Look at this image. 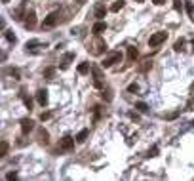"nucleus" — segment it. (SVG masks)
Wrapping results in <instances>:
<instances>
[{"label": "nucleus", "mask_w": 194, "mask_h": 181, "mask_svg": "<svg viewBox=\"0 0 194 181\" xmlns=\"http://www.w3.org/2000/svg\"><path fill=\"white\" fill-rule=\"evenodd\" d=\"M74 139L71 137V135H65V137L59 141V145H57V153H71V151H74Z\"/></svg>", "instance_id": "nucleus-1"}, {"label": "nucleus", "mask_w": 194, "mask_h": 181, "mask_svg": "<svg viewBox=\"0 0 194 181\" xmlns=\"http://www.w3.org/2000/svg\"><path fill=\"white\" fill-rule=\"evenodd\" d=\"M122 59V53L120 52H110L105 59H103V63H101V67H105V69H109V67H112L114 63H118Z\"/></svg>", "instance_id": "nucleus-2"}, {"label": "nucleus", "mask_w": 194, "mask_h": 181, "mask_svg": "<svg viewBox=\"0 0 194 181\" xmlns=\"http://www.w3.org/2000/svg\"><path fill=\"white\" fill-rule=\"evenodd\" d=\"M166 38H167V32H164V31L154 32V35L148 38V46H151V48H156V46H160L162 42H166Z\"/></svg>", "instance_id": "nucleus-3"}, {"label": "nucleus", "mask_w": 194, "mask_h": 181, "mask_svg": "<svg viewBox=\"0 0 194 181\" xmlns=\"http://www.w3.org/2000/svg\"><path fill=\"white\" fill-rule=\"evenodd\" d=\"M57 21H59V12H52L48 17H44L42 27H44V29H52V27L57 25Z\"/></svg>", "instance_id": "nucleus-4"}, {"label": "nucleus", "mask_w": 194, "mask_h": 181, "mask_svg": "<svg viewBox=\"0 0 194 181\" xmlns=\"http://www.w3.org/2000/svg\"><path fill=\"white\" fill-rule=\"evenodd\" d=\"M32 130H34V122H32L31 118H23V120H21V132L27 135V133L32 132Z\"/></svg>", "instance_id": "nucleus-5"}, {"label": "nucleus", "mask_w": 194, "mask_h": 181, "mask_svg": "<svg viewBox=\"0 0 194 181\" xmlns=\"http://www.w3.org/2000/svg\"><path fill=\"white\" fill-rule=\"evenodd\" d=\"M34 25H36V14L31 10V12L25 15V27L27 29H34Z\"/></svg>", "instance_id": "nucleus-6"}, {"label": "nucleus", "mask_w": 194, "mask_h": 181, "mask_svg": "<svg viewBox=\"0 0 194 181\" xmlns=\"http://www.w3.org/2000/svg\"><path fill=\"white\" fill-rule=\"evenodd\" d=\"M107 31V23H105V21H103V19H99L97 21V23L93 25V27H91V32H93V35H101V32H105Z\"/></svg>", "instance_id": "nucleus-7"}, {"label": "nucleus", "mask_w": 194, "mask_h": 181, "mask_svg": "<svg viewBox=\"0 0 194 181\" xmlns=\"http://www.w3.org/2000/svg\"><path fill=\"white\" fill-rule=\"evenodd\" d=\"M91 73H93V84H95V88H99V90H103V80H101V71L97 69V67H93L91 69Z\"/></svg>", "instance_id": "nucleus-8"}, {"label": "nucleus", "mask_w": 194, "mask_h": 181, "mask_svg": "<svg viewBox=\"0 0 194 181\" xmlns=\"http://www.w3.org/2000/svg\"><path fill=\"white\" fill-rule=\"evenodd\" d=\"M36 101L42 107L48 105V90H38V92H36Z\"/></svg>", "instance_id": "nucleus-9"}, {"label": "nucleus", "mask_w": 194, "mask_h": 181, "mask_svg": "<svg viewBox=\"0 0 194 181\" xmlns=\"http://www.w3.org/2000/svg\"><path fill=\"white\" fill-rule=\"evenodd\" d=\"M105 50H107V44H105V40L97 38V40H95V50H93V53H95V55H101Z\"/></svg>", "instance_id": "nucleus-10"}, {"label": "nucleus", "mask_w": 194, "mask_h": 181, "mask_svg": "<svg viewBox=\"0 0 194 181\" xmlns=\"http://www.w3.org/2000/svg\"><path fill=\"white\" fill-rule=\"evenodd\" d=\"M107 15V8H105V4H97L95 6V17L97 19H103Z\"/></svg>", "instance_id": "nucleus-11"}, {"label": "nucleus", "mask_w": 194, "mask_h": 181, "mask_svg": "<svg viewBox=\"0 0 194 181\" xmlns=\"http://www.w3.org/2000/svg\"><path fill=\"white\" fill-rule=\"evenodd\" d=\"M48 137H50L48 132H46L44 128H40V130H38V139H40V143H42V145H48Z\"/></svg>", "instance_id": "nucleus-12"}, {"label": "nucleus", "mask_w": 194, "mask_h": 181, "mask_svg": "<svg viewBox=\"0 0 194 181\" xmlns=\"http://www.w3.org/2000/svg\"><path fill=\"white\" fill-rule=\"evenodd\" d=\"M72 59H74V53H67L65 57H63V61H61V69H67L68 63H71Z\"/></svg>", "instance_id": "nucleus-13"}, {"label": "nucleus", "mask_w": 194, "mask_h": 181, "mask_svg": "<svg viewBox=\"0 0 194 181\" xmlns=\"http://www.w3.org/2000/svg\"><path fill=\"white\" fill-rule=\"evenodd\" d=\"M88 135H89V130H82V132H78L76 141H78V143H84V141L88 139Z\"/></svg>", "instance_id": "nucleus-14"}, {"label": "nucleus", "mask_w": 194, "mask_h": 181, "mask_svg": "<svg viewBox=\"0 0 194 181\" xmlns=\"http://www.w3.org/2000/svg\"><path fill=\"white\" fill-rule=\"evenodd\" d=\"M137 55H139V52H137V48H128V59L130 61H135Z\"/></svg>", "instance_id": "nucleus-15"}, {"label": "nucleus", "mask_w": 194, "mask_h": 181, "mask_svg": "<svg viewBox=\"0 0 194 181\" xmlns=\"http://www.w3.org/2000/svg\"><path fill=\"white\" fill-rule=\"evenodd\" d=\"M124 4H126L124 0H116V2H114V4L110 6V10H112V12H120V10L124 8Z\"/></svg>", "instance_id": "nucleus-16"}, {"label": "nucleus", "mask_w": 194, "mask_h": 181, "mask_svg": "<svg viewBox=\"0 0 194 181\" xmlns=\"http://www.w3.org/2000/svg\"><path fill=\"white\" fill-rule=\"evenodd\" d=\"M185 8H187V14L188 15H194V4H192V0H185Z\"/></svg>", "instance_id": "nucleus-17"}, {"label": "nucleus", "mask_w": 194, "mask_h": 181, "mask_svg": "<svg viewBox=\"0 0 194 181\" xmlns=\"http://www.w3.org/2000/svg\"><path fill=\"white\" fill-rule=\"evenodd\" d=\"M78 73H80V74H88V73H89V65H88V63H80V65H78Z\"/></svg>", "instance_id": "nucleus-18"}, {"label": "nucleus", "mask_w": 194, "mask_h": 181, "mask_svg": "<svg viewBox=\"0 0 194 181\" xmlns=\"http://www.w3.org/2000/svg\"><path fill=\"white\" fill-rule=\"evenodd\" d=\"M8 149H10L8 141H2V143H0V156H6V154H8Z\"/></svg>", "instance_id": "nucleus-19"}, {"label": "nucleus", "mask_w": 194, "mask_h": 181, "mask_svg": "<svg viewBox=\"0 0 194 181\" xmlns=\"http://www.w3.org/2000/svg\"><path fill=\"white\" fill-rule=\"evenodd\" d=\"M135 109L139 111V112H147V111H148L147 103H143V101H137V103H135Z\"/></svg>", "instance_id": "nucleus-20"}, {"label": "nucleus", "mask_w": 194, "mask_h": 181, "mask_svg": "<svg viewBox=\"0 0 194 181\" xmlns=\"http://www.w3.org/2000/svg\"><path fill=\"white\" fill-rule=\"evenodd\" d=\"M4 36H6V38H8V42H11V44H15V42H17L15 35H14L11 31H6V32H4Z\"/></svg>", "instance_id": "nucleus-21"}, {"label": "nucleus", "mask_w": 194, "mask_h": 181, "mask_svg": "<svg viewBox=\"0 0 194 181\" xmlns=\"http://www.w3.org/2000/svg\"><path fill=\"white\" fill-rule=\"evenodd\" d=\"M173 48H175V52H183V50H185V40H183V38H181V40H177Z\"/></svg>", "instance_id": "nucleus-22"}, {"label": "nucleus", "mask_w": 194, "mask_h": 181, "mask_svg": "<svg viewBox=\"0 0 194 181\" xmlns=\"http://www.w3.org/2000/svg\"><path fill=\"white\" fill-rule=\"evenodd\" d=\"M128 92H131V94H135V92H139V84H135V82H131V84L128 86Z\"/></svg>", "instance_id": "nucleus-23"}, {"label": "nucleus", "mask_w": 194, "mask_h": 181, "mask_svg": "<svg viewBox=\"0 0 194 181\" xmlns=\"http://www.w3.org/2000/svg\"><path fill=\"white\" fill-rule=\"evenodd\" d=\"M38 44H40L38 40H31V42H27V50H34V48L38 46Z\"/></svg>", "instance_id": "nucleus-24"}, {"label": "nucleus", "mask_w": 194, "mask_h": 181, "mask_svg": "<svg viewBox=\"0 0 194 181\" xmlns=\"http://www.w3.org/2000/svg\"><path fill=\"white\" fill-rule=\"evenodd\" d=\"M23 101H25V107H27V109L31 111V107H32V101H31L29 97H25V95H23Z\"/></svg>", "instance_id": "nucleus-25"}, {"label": "nucleus", "mask_w": 194, "mask_h": 181, "mask_svg": "<svg viewBox=\"0 0 194 181\" xmlns=\"http://www.w3.org/2000/svg\"><path fill=\"white\" fill-rule=\"evenodd\" d=\"M53 73H55L53 69H46V71H44V76H46V78H52V76H53Z\"/></svg>", "instance_id": "nucleus-26"}, {"label": "nucleus", "mask_w": 194, "mask_h": 181, "mask_svg": "<svg viewBox=\"0 0 194 181\" xmlns=\"http://www.w3.org/2000/svg\"><path fill=\"white\" fill-rule=\"evenodd\" d=\"M6 179H8V181H14V179H17V174H15V172H11V174L6 175Z\"/></svg>", "instance_id": "nucleus-27"}, {"label": "nucleus", "mask_w": 194, "mask_h": 181, "mask_svg": "<svg viewBox=\"0 0 194 181\" xmlns=\"http://www.w3.org/2000/svg\"><path fill=\"white\" fill-rule=\"evenodd\" d=\"M50 116H52V115H50V112H42V115H40V120L44 122V120H48Z\"/></svg>", "instance_id": "nucleus-28"}, {"label": "nucleus", "mask_w": 194, "mask_h": 181, "mask_svg": "<svg viewBox=\"0 0 194 181\" xmlns=\"http://www.w3.org/2000/svg\"><path fill=\"white\" fill-rule=\"evenodd\" d=\"M148 67H152V63L151 61H145V65L141 67V71H148Z\"/></svg>", "instance_id": "nucleus-29"}, {"label": "nucleus", "mask_w": 194, "mask_h": 181, "mask_svg": "<svg viewBox=\"0 0 194 181\" xmlns=\"http://www.w3.org/2000/svg\"><path fill=\"white\" fill-rule=\"evenodd\" d=\"M158 154V147H152V151H148V156H156Z\"/></svg>", "instance_id": "nucleus-30"}, {"label": "nucleus", "mask_w": 194, "mask_h": 181, "mask_svg": "<svg viewBox=\"0 0 194 181\" xmlns=\"http://www.w3.org/2000/svg\"><path fill=\"white\" fill-rule=\"evenodd\" d=\"M173 6H175L177 12H181V0H173Z\"/></svg>", "instance_id": "nucleus-31"}, {"label": "nucleus", "mask_w": 194, "mask_h": 181, "mask_svg": "<svg viewBox=\"0 0 194 181\" xmlns=\"http://www.w3.org/2000/svg\"><path fill=\"white\" fill-rule=\"evenodd\" d=\"M152 2H154L156 6H162V4H166V0H152Z\"/></svg>", "instance_id": "nucleus-32"}, {"label": "nucleus", "mask_w": 194, "mask_h": 181, "mask_svg": "<svg viewBox=\"0 0 194 181\" xmlns=\"http://www.w3.org/2000/svg\"><path fill=\"white\" fill-rule=\"evenodd\" d=\"M130 118H133V120H139V116H137L135 112H130Z\"/></svg>", "instance_id": "nucleus-33"}, {"label": "nucleus", "mask_w": 194, "mask_h": 181, "mask_svg": "<svg viewBox=\"0 0 194 181\" xmlns=\"http://www.w3.org/2000/svg\"><path fill=\"white\" fill-rule=\"evenodd\" d=\"M78 2H84V0H78Z\"/></svg>", "instance_id": "nucleus-34"}, {"label": "nucleus", "mask_w": 194, "mask_h": 181, "mask_svg": "<svg viewBox=\"0 0 194 181\" xmlns=\"http://www.w3.org/2000/svg\"><path fill=\"white\" fill-rule=\"evenodd\" d=\"M192 46H194V40H192Z\"/></svg>", "instance_id": "nucleus-35"}, {"label": "nucleus", "mask_w": 194, "mask_h": 181, "mask_svg": "<svg viewBox=\"0 0 194 181\" xmlns=\"http://www.w3.org/2000/svg\"><path fill=\"white\" fill-rule=\"evenodd\" d=\"M4 2H8V0H4Z\"/></svg>", "instance_id": "nucleus-36"}]
</instances>
